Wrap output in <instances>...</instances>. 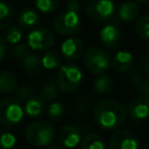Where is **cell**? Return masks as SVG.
Masks as SVG:
<instances>
[{"mask_svg": "<svg viewBox=\"0 0 149 149\" xmlns=\"http://www.w3.org/2000/svg\"><path fill=\"white\" fill-rule=\"evenodd\" d=\"M136 84V90L141 97L148 98L149 99V80L147 79H137L135 81Z\"/></svg>", "mask_w": 149, "mask_h": 149, "instance_id": "obj_32", "label": "cell"}, {"mask_svg": "<svg viewBox=\"0 0 149 149\" xmlns=\"http://www.w3.org/2000/svg\"><path fill=\"white\" fill-rule=\"evenodd\" d=\"M133 55L129 51L120 50L112 58V68L118 72H127L133 68Z\"/></svg>", "mask_w": 149, "mask_h": 149, "instance_id": "obj_16", "label": "cell"}, {"mask_svg": "<svg viewBox=\"0 0 149 149\" xmlns=\"http://www.w3.org/2000/svg\"><path fill=\"white\" fill-rule=\"evenodd\" d=\"M139 14H140V6L135 1L127 0V1H123L118 7V16L123 22L129 23V22L137 20Z\"/></svg>", "mask_w": 149, "mask_h": 149, "instance_id": "obj_15", "label": "cell"}, {"mask_svg": "<svg viewBox=\"0 0 149 149\" xmlns=\"http://www.w3.org/2000/svg\"><path fill=\"white\" fill-rule=\"evenodd\" d=\"M93 90L99 94H106L111 92L114 87V81L109 76L101 74L98 76L93 81Z\"/></svg>", "mask_w": 149, "mask_h": 149, "instance_id": "obj_22", "label": "cell"}, {"mask_svg": "<svg viewBox=\"0 0 149 149\" xmlns=\"http://www.w3.org/2000/svg\"><path fill=\"white\" fill-rule=\"evenodd\" d=\"M17 142L16 136L3 128H0V149H13Z\"/></svg>", "mask_w": 149, "mask_h": 149, "instance_id": "obj_28", "label": "cell"}, {"mask_svg": "<svg viewBox=\"0 0 149 149\" xmlns=\"http://www.w3.org/2000/svg\"><path fill=\"white\" fill-rule=\"evenodd\" d=\"M5 54H6V41H5V37L0 35V61L3 59Z\"/></svg>", "mask_w": 149, "mask_h": 149, "instance_id": "obj_34", "label": "cell"}, {"mask_svg": "<svg viewBox=\"0 0 149 149\" xmlns=\"http://www.w3.org/2000/svg\"><path fill=\"white\" fill-rule=\"evenodd\" d=\"M62 54L57 50H48L42 57V66L48 70L59 69L62 66Z\"/></svg>", "mask_w": 149, "mask_h": 149, "instance_id": "obj_19", "label": "cell"}, {"mask_svg": "<svg viewBox=\"0 0 149 149\" xmlns=\"http://www.w3.org/2000/svg\"><path fill=\"white\" fill-rule=\"evenodd\" d=\"M24 109L14 97L0 99V125L3 127H14L23 119Z\"/></svg>", "mask_w": 149, "mask_h": 149, "instance_id": "obj_5", "label": "cell"}, {"mask_svg": "<svg viewBox=\"0 0 149 149\" xmlns=\"http://www.w3.org/2000/svg\"><path fill=\"white\" fill-rule=\"evenodd\" d=\"M85 51V43L79 37H68L61 44V54L68 61L79 59Z\"/></svg>", "mask_w": 149, "mask_h": 149, "instance_id": "obj_11", "label": "cell"}, {"mask_svg": "<svg viewBox=\"0 0 149 149\" xmlns=\"http://www.w3.org/2000/svg\"><path fill=\"white\" fill-rule=\"evenodd\" d=\"M58 92H59V87L57 83L54 80H49L43 85L41 90V95L45 101L52 102L56 101V98L58 97Z\"/></svg>", "mask_w": 149, "mask_h": 149, "instance_id": "obj_24", "label": "cell"}, {"mask_svg": "<svg viewBox=\"0 0 149 149\" xmlns=\"http://www.w3.org/2000/svg\"><path fill=\"white\" fill-rule=\"evenodd\" d=\"M33 95V90L28 86V85H21V86H19L16 90H15V92H14V98L20 102V104H24L30 97Z\"/></svg>", "mask_w": 149, "mask_h": 149, "instance_id": "obj_31", "label": "cell"}, {"mask_svg": "<svg viewBox=\"0 0 149 149\" xmlns=\"http://www.w3.org/2000/svg\"><path fill=\"white\" fill-rule=\"evenodd\" d=\"M137 136L128 129H119L109 139L108 149H139Z\"/></svg>", "mask_w": 149, "mask_h": 149, "instance_id": "obj_9", "label": "cell"}, {"mask_svg": "<svg viewBox=\"0 0 149 149\" xmlns=\"http://www.w3.org/2000/svg\"><path fill=\"white\" fill-rule=\"evenodd\" d=\"M47 108H48L47 101L42 98V95H37V94H33L24 102L23 106L24 113L31 119H36L43 115L44 112H47Z\"/></svg>", "mask_w": 149, "mask_h": 149, "instance_id": "obj_13", "label": "cell"}, {"mask_svg": "<svg viewBox=\"0 0 149 149\" xmlns=\"http://www.w3.org/2000/svg\"><path fill=\"white\" fill-rule=\"evenodd\" d=\"M14 20V10L13 7L3 1L0 0V30L7 29L9 26H12V22Z\"/></svg>", "mask_w": 149, "mask_h": 149, "instance_id": "obj_21", "label": "cell"}, {"mask_svg": "<svg viewBox=\"0 0 149 149\" xmlns=\"http://www.w3.org/2000/svg\"><path fill=\"white\" fill-rule=\"evenodd\" d=\"M30 54H31V48L28 45V43H19V44L14 45L12 49V56L15 59L23 61Z\"/></svg>", "mask_w": 149, "mask_h": 149, "instance_id": "obj_29", "label": "cell"}, {"mask_svg": "<svg viewBox=\"0 0 149 149\" xmlns=\"http://www.w3.org/2000/svg\"><path fill=\"white\" fill-rule=\"evenodd\" d=\"M54 42L55 36L47 28H34L27 35V43L31 50H47Z\"/></svg>", "mask_w": 149, "mask_h": 149, "instance_id": "obj_8", "label": "cell"}, {"mask_svg": "<svg viewBox=\"0 0 149 149\" xmlns=\"http://www.w3.org/2000/svg\"><path fill=\"white\" fill-rule=\"evenodd\" d=\"M112 59L106 50L99 47H90L84 54V65L93 74L101 76L111 66Z\"/></svg>", "mask_w": 149, "mask_h": 149, "instance_id": "obj_4", "label": "cell"}, {"mask_svg": "<svg viewBox=\"0 0 149 149\" xmlns=\"http://www.w3.org/2000/svg\"><path fill=\"white\" fill-rule=\"evenodd\" d=\"M66 7L69 10H73L78 13L80 9V0H69L66 2Z\"/></svg>", "mask_w": 149, "mask_h": 149, "instance_id": "obj_33", "label": "cell"}, {"mask_svg": "<svg viewBox=\"0 0 149 149\" xmlns=\"http://www.w3.org/2000/svg\"><path fill=\"white\" fill-rule=\"evenodd\" d=\"M128 111L116 100L102 99L94 106L93 119L102 130H114L123 125Z\"/></svg>", "mask_w": 149, "mask_h": 149, "instance_id": "obj_1", "label": "cell"}, {"mask_svg": "<svg viewBox=\"0 0 149 149\" xmlns=\"http://www.w3.org/2000/svg\"><path fill=\"white\" fill-rule=\"evenodd\" d=\"M35 6L42 13H54L58 8V0H35Z\"/></svg>", "mask_w": 149, "mask_h": 149, "instance_id": "obj_30", "label": "cell"}, {"mask_svg": "<svg viewBox=\"0 0 149 149\" xmlns=\"http://www.w3.org/2000/svg\"><path fill=\"white\" fill-rule=\"evenodd\" d=\"M24 140L33 147H49L55 136V126L47 120H36L24 129Z\"/></svg>", "mask_w": 149, "mask_h": 149, "instance_id": "obj_2", "label": "cell"}, {"mask_svg": "<svg viewBox=\"0 0 149 149\" xmlns=\"http://www.w3.org/2000/svg\"><path fill=\"white\" fill-rule=\"evenodd\" d=\"M136 1H139V2H147V1H149V0H136Z\"/></svg>", "mask_w": 149, "mask_h": 149, "instance_id": "obj_36", "label": "cell"}, {"mask_svg": "<svg viewBox=\"0 0 149 149\" xmlns=\"http://www.w3.org/2000/svg\"><path fill=\"white\" fill-rule=\"evenodd\" d=\"M83 78V71L79 65L74 63H65L58 69L56 83L61 91L70 93L80 86Z\"/></svg>", "mask_w": 149, "mask_h": 149, "instance_id": "obj_3", "label": "cell"}, {"mask_svg": "<svg viewBox=\"0 0 149 149\" xmlns=\"http://www.w3.org/2000/svg\"><path fill=\"white\" fill-rule=\"evenodd\" d=\"M65 114V106L61 101H52L48 105L47 115L52 121H59Z\"/></svg>", "mask_w": 149, "mask_h": 149, "instance_id": "obj_26", "label": "cell"}, {"mask_svg": "<svg viewBox=\"0 0 149 149\" xmlns=\"http://www.w3.org/2000/svg\"><path fill=\"white\" fill-rule=\"evenodd\" d=\"M45 149H64V148H62V147H59V146H49V147H47Z\"/></svg>", "mask_w": 149, "mask_h": 149, "instance_id": "obj_35", "label": "cell"}, {"mask_svg": "<svg viewBox=\"0 0 149 149\" xmlns=\"http://www.w3.org/2000/svg\"><path fill=\"white\" fill-rule=\"evenodd\" d=\"M21 68L23 69L24 72H27L29 74H34L41 70L42 59L37 55L30 54L28 57H26L23 61H21Z\"/></svg>", "mask_w": 149, "mask_h": 149, "instance_id": "obj_23", "label": "cell"}, {"mask_svg": "<svg viewBox=\"0 0 149 149\" xmlns=\"http://www.w3.org/2000/svg\"><path fill=\"white\" fill-rule=\"evenodd\" d=\"M57 137L61 144L66 149H72L79 146L83 139L79 128L72 123H65L61 126L57 132Z\"/></svg>", "mask_w": 149, "mask_h": 149, "instance_id": "obj_10", "label": "cell"}, {"mask_svg": "<svg viewBox=\"0 0 149 149\" xmlns=\"http://www.w3.org/2000/svg\"><path fill=\"white\" fill-rule=\"evenodd\" d=\"M80 149H105L106 143L104 139L95 134V133H88L86 134L80 142Z\"/></svg>", "mask_w": 149, "mask_h": 149, "instance_id": "obj_20", "label": "cell"}, {"mask_svg": "<svg viewBox=\"0 0 149 149\" xmlns=\"http://www.w3.org/2000/svg\"><path fill=\"white\" fill-rule=\"evenodd\" d=\"M114 10L115 6L112 0H91L86 6V14L97 23H104L111 20Z\"/></svg>", "mask_w": 149, "mask_h": 149, "instance_id": "obj_7", "label": "cell"}, {"mask_svg": "<svg viewBox=\"0 0 149 149\" xmlns=\"http://www.w3.org/2000/svg\"><path fill=\"white\" fill-rule=\"evenodd\" d=\"M135 31L140 38L149 41V15H143L136 20Z\"/></svg>", "mask_w": 149, "mask_h": 149, "instance_id": "obj_27", "label": "cell"}, {"mask_svg": "<svg viewBox=\"0 0 149 149\" xmlns=\"http://www.w3.org/2000/svg\"><path fill=\"white\" fill-rule=\"evenodd\" d=\"M128 114L134 120H144L149 116V99L144 97L136 98L128 107Z\"/></svg>", "mask_w": 149, "mask_h": 149, "instance_id": "obj_14", "label": "cell"}, {"mask_svg": "<svg viewBox=\"0 0 149 149\" xmlns=\"http://www.w3.org/2000/svg\"><path fill=\"white\" fill-rule=\"evenodd\" d=\"M52 27L56 33L62 36H72L79 31L81 27V20L77 12L66 9L54 19Z\"/></svg>", "mask_w": 149, "mask_h": 149, "instance_id": "obj_6", "label": "cell"}, {"mask_svg": "<svg viewBox=\"0 0 149 149\" xmlns=\"http://www.w3.org/2000/svg\"><path fill=\"white\" fill-rule=\"evenodd\" d=\"M5 41L6 43L16 45L20 43L21 38H22V27H20L19 24H12L9 26L6 30H5Z\"/></svg>", "mask_w": 149, "mask_h": 149, "instance_id": "obj_25", "label": "cell"}, {"mask_svg": "<svg viewBox=\"0 0 149 149\" xmlns=\"http://www.w3.org/2000/svg\"><path fill=\"white\" fill-rule=\"evenodd\" d=\"M38 13L31 8V7H26L20 10L17 20H19V26L22 28H33L37 24L38 22Z\"/></svg>", "mask_w": 149, "mask_h": 149, "instance_id": "obj_18", "label": "cell"}, {"mask_svg": "<svg viewBox=\"0 0 149 149\" xmlns=\"http://www.w3.org/2000/svg\"><path fill=\"white\" fill-rule=\"evenodd\" d=\"M99 38L101 43L109 49L116 48L121 40H122V33L118 24L115 23H107L99 31Z\"/></svg>", "mask_w": 149, "mask_h": 149, "instance_id": "obj_12", "label": "cell"}, {"mask_svg": "<svg viewBox=\"0 0 149 149\" xmlns=\"http://www.w3.org/2000/svg\"><path fill=\"white\" fill-rule=\"evenodd\" d=\"M17 78L16 76L9 70L0 71V92L8 94L15 92L17 88Z\"/></svg>", "mask_w": 149, "mask_h": 149, "instance_id": "obj_17", "label": "cell"}]
</instances>
